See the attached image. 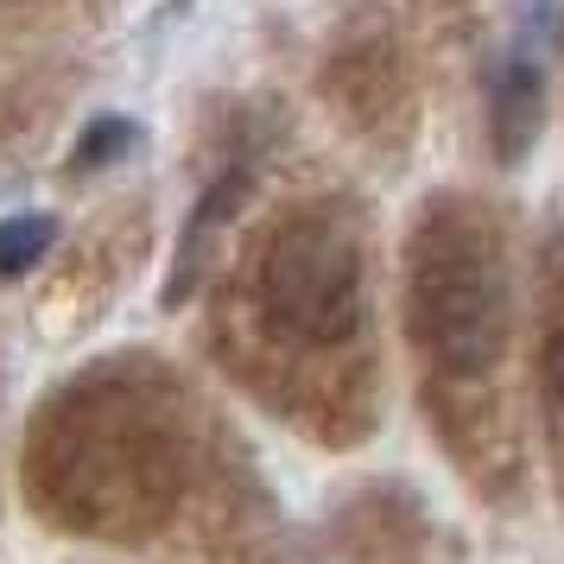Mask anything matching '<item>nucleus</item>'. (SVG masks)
I'll return each instance as SVG.
<instances>
[{"label":"nucleus","mask_w":564,"mask_h":564,"mask_svg":"<svg viewBox=\"0 0 564 564\" xmlns=\"http://www.w3.org/2000/svg\"><path fill=\"white\" fill-rule=\"evenodd\" d=\"M412 330L444 368L476 375L508 343V280L501 254L469 223H437L412 267Z\"/></svg>","instance_id":"nucleus-1"},{"label":"nucleus","mask_w":564,"mask_h":564,"mask_svg":"<svg viewBox=\"0 0 564 564\" xmlns=\"http://www.w3.org/2000/svg\"><path fill=\"white\" fill-rule=\"evenodd\" d=\"M267 311L305 343H343L361 324V254L349 229L330 216H311L267 248L260 273Z\"/></svg>","instance_id":"nucleus-2"},{"label":"nucleus","mask_w":564,"mask_h":564,"mask_svg":"<svg viewBox=\"0 0 564 564\" xmlns=\"http://www.w3.org/2000/svg\"><path fill=\"white\" fill-rule=\"evenodd\" d=\"M539 128H545V70L527 52H513L495 64L488 83V147L501 165H520L533 153Z\"/></svg>","instance_id":"nucleus-3"},{"label":"nucleus","mask_w":564,"mask_h":564,"mask_svg":"<svg viewBox=\"0 0 564 564\" xmlns=\"http://www.w3.org/2000/svg\"><path fill=\"white\" fill-rule=\"evenodd\" d=\"M57 241L52 216H7L0 223V273H26L32 260H45Z\"/></svg>","instance_id":"nucleus-4"},{"label":"nucleus","mask_w":564,"mask_h":564,"mask_svg":"<svg viewBox=\"0 0 564 564\" xmlns=\"http://www.w3.org/2000/svg\"><path fill=\"white\" fill-rule=\"evenodd\" d=\"M128 147H133V121L108 115V121H96V128L77 140V165H108V159L128 153Z\"/></svg>","instance_id":"nucleus-5"}]
</instances>
